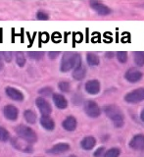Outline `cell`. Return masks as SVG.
Masks as SVG:
<instances>
[{"mask_svg":"<svg viewBox=\"0 0 144 157\" xmlns=\"http://www.w3.org/2000/svg\"><path fill=\"white\" fill-rule=\"evenodd\" d=\"M3 113H4V116L6 119L8 120H11V121H15L17 120V118L19 116V110L16 106L11 105V104H8L4 107L3 109Z\"/></svg>","mask_w":144,"mask_h":157,"instance_id":"cell-8","label":"cell"},{"mask_svg":"<svg viewBox=\"0 0 144 157\" xmlns=\"http://www.w3.org/2000/svg\"><path fill=\"white\" fill-rule=\"evenodd\" d=\"M58 87H59V90L63 92H69L71 90V85H70V82L63 81L58 83Z\"/></svg>","mask_w":144,"mask_h":157,"instance_id":"cell-26","label":"cell"},{"mask_svg":"<svg viewBox=\"0 0 144 157\" xmlns=\"http://www.w3.org/2000/svg\"><path fill=\"white\" fill-rule=\"evenodd\" d=\"M36 18L37 20H40V21H46V20L49 19V15L44 11H38L36 14Z\"/></svg>","mask_w":144,"mask_h":157,"instance_id":"cell-30","label":"cell"},{"mask_svg":"<svg viewBox=\"0 0 144 157\" xmlns=\"http://www.w3.org/2000/svg\"><path fill=\"white\" fill-rule=\"evenodd\" d=\"M52 98L54 104L59 109H65V108L68 107V101L66 99V97L60 94V93H54Z\"/></svg>","mask_w":144,"mask_h":157,"instance_id":"cell-13","label":"cell"},{"mask_svg":"<svg viewBox=\"0 0 144 157\" xmlns=\"http://www.w3.org/2000/svg\"><path fill=\"white\" fill-rule=\"evenodd\" d=\"M142 76H143L142 73L139 70H137V69H135V68H131L126 72L125 78L127 82H130L131 83H135V82H139L142 78Z\"/></svg>","mask_w":144,"mask_h":157,"instance_id":"cell-7","label":"cell"},{"mask_svg":"<svg viewBox=\"0 0 144 157\" xmlns=\"http://www.w3.org/2000/svg\"><path fill=\"white\" fill-rule=\"evenodd\" d=\"M86 76V69L84 66L79 65L74 69L73 72V78L77 81H81L83 80Z\"/></svg>","mask_w":144,"mask_h":157,"instance_id":"cell-17","label":"cell"},{"mask_svg":"<svg viewBox=\"0 0 144 157\" xmlns=\"http://www.w3.org/2000/svg\"><path fill=\"white\" fill-rule=\"evenodd\" d=\"M96 144V140L95 137H93L91 136H85L81 142V146L84 150H91Z\"/></svg>","mask_w":144,"mask_h":157,"instance_id":"cell-16","label":"cell"},{"mask_svg":"<svg viewBox=\"0 0 144 157\" xmlns=\"http://www.w3.org/2000/svg\"><path fill=\"white\" fill-rule=\"evenodd\" d=\"M16 132L20 139L27 141L28 144H34L37 140V136L32 128L27 127L25 125H20L16 128Z\"/></svg>","mask_w":144,"mask_h":157,"instance_id":"cell-3","label":"cell"},{"mask_svg":"<svg viewBox=\"0 0 144 157\" xmlns=\"http://www.w3.org/2000/svg\"><path fill=\"white\" fill-rule=\"evenodd\" d=\"M130 147L135 150L144 149V135H135L130 141Z\"/></svg>","mask_w":144,"mask_h":157,"instance_id":"cell-9","label":"cell"},{"mask_svg":"<svg viewBox=\"0 0 144 157\" xmlns=\"http://www.w3.org/2000/svg\"><path fill=\"white\" fill-rule=\"evenodd\" d=\"M6 94L9 98H11L12 100H15V101H23L24 100V94L22 91H20L19 90L15 87H11V86H8L6 87Z\"/></svg>","mask_w":144,"mask_h":157,"instance_id":"cell-11","label":"cell"},{"mask_svg":"<svg viewBox=\"0 0 144 157\" xmlns=\"http://www.w3.org/2000/svg\"><path fill=\"white\" fill-rule=\"evenodd\" d=\"M24 117L28 124H34V123L36 122V119H37L36 113H34L32 110H29V109L24 112Z\"/></svg>","mask_w":144,"mask_h":157,"instance_id":"cell-19","label":"cell"},{"mask_svg":"<svg viewBox=\"0 0 144 157\" xmlns=\"http://www.w3.org/2000/svg\"><path fill=\"white\" fill-rule=\"evenodd\" d=\"M140 120H141L142 122H144V108H143L142 111H141V113H140Z\"/></svg>","mask_w":144,"mask_h":157,"instance_id":"cell-33","label":"cell"},{"mask_svg":"<svg viewBox=\"0 0 144 157\" xmlns=\"http://www.w3.org/2000/svg\"><path fill=\"white\" fill-rule=\"evenodd\" d=\"M40 124L47 131H53L54 128H55V123L50 116H41Z\"/></svg>","mask_w":144,"mask_h":157,"instance_id":"cell-18","label":"cell"},{"mask_svg":"<svg viewBox=\"0 0 144 157\" xmlns=\"http://www.w3.org/2000/svg\"><path fill=\"white\" fill-rule=\"evenodd\" d=\"M117 59L120 63H126L127 61V53L126 51H119L117 52Z\"/></svg>","mask_w":144,"mask_h":157,"instance_id":"cell-27","label":"cell"},{"mask_svg":"<svg viewBox=\"0 0 144 157\" xmlns=\"http://www.w3.org/2000/svg\"><path fill=\"white\" fill-rule=\"evenodd\" d=\"M85 90L89 94L95 95L100 91V82L97 80H90L85 83Z\"/></svg>","mask_w":144,"mask_h":157,"instance_id":"cell-12","label":"cell"},{"mask_svg":"<svg viewBox=\"0 0 144 157\" xmlns=\"http://www.w3.org/2000/svg\"><path fill=\"white\" fill-rule=\"evenodd\" d=\"M12 55H13L12 52H8V51L0 53V56H1L2 59H4L5 62H11L12 61V57H13Z\"/></svg>","mask_w":144,"mask_h":157,"instance_id":"cell-29","label":"cell"},{"mask_svg":"<svg viewBox=\"0 0 144 157\" xmlns=\"http://www.w3.org/2000/svg\"><path fill=\"white\" fill-rule=\"evenodd\" d=\"M103 111L109 119L113 122L114 126L116 128H122L123 124H125V117H123V114L122 113L121 109L117 105H107L104 107Z\"/></svg>","mask_w":144,"mask_h":157,"instance_id":"cell-1","label":"cell"},{"mask_svg":"<svg viewBox=\"0 0 144 157\" xmlns=\"http://www.w3.org/2000/svg\"><path fill=\"white\" fill-rule=\"evenodd\" d=\"M104 152H105V147L101 146V147H99V148H97L95 150V152L93 153V155H94V157H101L104 154Z\"/></svg>","mask_w":144,"mask_h":157,"instance_id":"cell-31","label":"cell"},{"mask_svg":"<svg viewBox=\"0 0 144 157\" xmlns=\"http://www.w3.org/2000/svg\"><path fill=\"white\" fill-rule=\"evenodd\" d=\"M59 54H60V53H59L58 51H50L48 53V56H49V58L53 60V59H56L58 57Z\"/></svg>","mask_w":144,"mask_h":157,"instance_id":"cell-32","label":"cell"},{"mask_svg":"<svg viewBox=\"0 0 144 157\" xmlns=\"http://www.w3.org/2000/svg\"><path fill=\"white\" fill-rule=\"evenodd\" d=\"M36 103L38 110L40 111V113L42 114V116H49L51 114L52 107L46 99H44L43 97H37Z\"/></svg>","mask_w":144,"mask_h":157,"instance_id":"cell-6","label":"cell"},{"mask_svg":"<svg viewBox=\"0 0 144 157\" xmlns=\"http://www.w3.org/2000/svg\"><path fill=\"white\" fill-rule=\"evenodd\" d=\"M16 63L19 67H24L26 65V58L22 52H18L16 54Z\"/></svg>","mask_w":144,"mask_h":157,"instance_id":"cell-25","label":"cell"},{"mask_svg":"<svg viewBox=\"0 0 144 157\" xmlns=\"http://www.w3.org/2000/svg\"><path fill=\"white\" fill-rule=\"evenodd\" d=\"M84 112L90 118H97L101 114V109L99 105L93 100H87L84 103Z\"/></svg>","mask_w":144,"mask_h":157,"instance_id":"cell-5","label":"cell"},{"mask_svg":"<svg viewBox=\"0 0 144 157\" xmlns=\"http://www.w3.org/2000/svg\"><path fill=\"white\" fill-rule=\"evenodd\" d=\"M69 149H70V145L66 144V142H61V144H55L52 148L47 150V152L51 154H61L64 153V152H67Z\"/></svg>","mask_w":144,"mask_h":157,"instance_id":"cell-15","label":"cell"},{"mask_svg":"<svg viewBox=\"0 0 144 157\" xmlns=\"http://www.w3.org/2000/svg\"><path fill=\"white\" fill-rule=\"evenodd\" d=\"M81 65V58L78 53H72L67 52L64 54L61 61L60 70L63 73H66L71 71L72 69H74L76 67Z\"/></svg>","mask_w":144,"mask_h":157,"instance_id":"cell-2","label":"cell"},{"mask_svg":"<svg viewBox=\"0 0 144 157\" xmlns=\"http://www.w3.org/2000/svg\"><path fill=\"white\" fill-rule=\"evenodd\" d=\"M125 100L131 104H136L138 102L144 100V87L137 88L131 92H128L125 96Z\"/></svg>","mask_w":144,"mask_h":157,"instance_id":"cell-4","label":"cell"},{"mask_svg":"<svg viewBox=\"0 0 144 157\" xmlns=\"http://www.w3.org/2000/svg\"><path fill=\"white\" fill-rule=\"evenodd\" d=\"M86 61L89 66H97L99 65V63H100V59H99V57L96 54L89 52L86 55Z\"/></svg>","mask_w":144,"mask_h":157,"instance_id":"cell-20","label":"cell"},{"mask_svg":"<svg viewBox=\"0 0 144 157\" xmlns=\"http://www.w3.org/2000/svg\"><path fill=\"white\" fill-rule=\"evenodd\" d=\"M3 69V61H2V58L0 56V70H2Z\"/></svg>","mask_w":144,"mask_h":157,"instance_id":"cell-34","label":"cell"},{"mask_svg":"<svg viewBox=\"0 0 144 157\" xmlns=\"http://www.w3.org/2000/svg\"><path fill=\"white\" fill-rule=\"evenodd\" d=\"M77 126H78V122H77V119L74 116L67 117L62 123V127L68 132L74 131L77 129Z\"/></svg>","mask_w":144,"mask_h":157,"instance_id":"cell-14","label":"cell"},{"mask_svg":"<svg viewBox=\"0 0 144 157\" xmlns=\"http://www.w3.org/2000/svg\"><path fill=\"white\" fill-rule=\"evenodd\" d=\"M28 55L31 57L32 59H33V60L38 61V60H41V59L43 58L44 53L40 52V51H28Z\"/></svg>","mask_w":144,"mask_h":157,"instance_id":"cell-24","label":"cell"},{"mask_svg":"<svg viewBox=\"0 0 144 157\" xmlns=\"http://www.w3.org/2000/svg\"><path fill=\"white\" fill-rule=\"evenodd\" d=\"M69 157H76V156H74V155H72V156H69Z\"/></svg>","mask_w":144,"mask_h":157,"instance_id":"cell-35","label":"cell"},{"mask_svg":"<svg viewBox=\"0 0 144 157\" xmlns=\"http://www.w3.org/2000/svg\"><path fill=\"white\" fill-rule=\"evenodd\" d=\"M121 154V149L118 147H112L104 153L103 157H119Z\"/></svg>","mask_w":144,"mask_h":157,"instance_id":"cell-22","label":"cell"},{"mask_svg":"<svg viewBox=\"0 0 144 157\" xmlns=\"http://www.w3.org/2000/svg\"><path fill=\"white\" fill-rule=\"evenodd\" d=\"M135 62L137 66H144V51L135 52Z\"/></svg>","mask_w":144,"mask_h":157,"instance_id":"cell-21","label":"cell"},{"mask_svg":"<svg viewBox=\"0 0 144 157\" xmlns=\"http://www.w3.org/2000/svg\"><path fill=\"white\" fill-rule=\"evenodd\" d=\"M38 93L42 96H49L53 93V90L50 86H45V87L40 88V90H38Z\"/></svg>","mask_w":144,"mask_h":157,"instance_id":"cell-28","label":"cell"},{"mask_svg":"<svg viewBox=\"0 0 144 157\" xmlns=\"http://www.w3.org/2000/svg\"><path fill=\"white\" fill-rule=\"evenodd\" d=\"M90 6L92 9L95 11L97 14L101 15V16H107V15L111 14V9L107 7L106 5H104L100 2L97 1H91L90 2Z\"/></svg>","mask_w":144,"mask_h":157,"instance_id":"cell-10","label":"cell"},{"mask_svg":"<svg viewBox=\"0 0 144 157\" xmlns=\"http://www.w3.org/2000/svg\"><path fill=\"white\" fill-rule=\"evenodd\" d=\"M10 139V134L9 132L5 129L4 127H0V140L3 142L8 141Z\"/></svg>","mask_w":144,"mask_h":157,"instance_id":"cell-23","label":"cell"}]
</instances>
